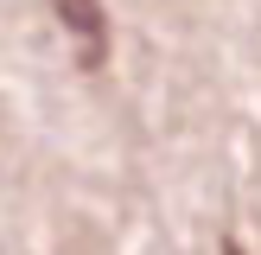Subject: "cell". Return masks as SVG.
<instances>
[{
  "mask_svg": "<svg viewBox=\"0 0 261 255\" xmlns=\"http://www.w3.org/2000/svg\"><path fill=\"white\" fill-rule=\"evenodd\" d=\"M51 13H58V26L70 32L83 70H102V64H109V13H102V0H51Z\"/></svg>",
  "mask_w": 261,
  "mask_h": 255,
  "instance_id": "6da1fadb",
  "label": "cell"
}]
</instances>
